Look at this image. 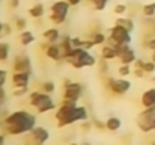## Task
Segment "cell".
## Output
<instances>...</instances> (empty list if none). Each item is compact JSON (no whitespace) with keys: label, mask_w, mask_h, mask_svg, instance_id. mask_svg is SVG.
Listing matches in <instances>:
<instances>
[{"label":"cell","mask_w":155,"mask_h":145,"mask_svg":"<svg viewBox=\"0 0 155 145\" xmlns=\"http://www.w3.org/2000/svg\"><path fill=\"white\" fill-rule=\"evenodd\" d=\"M36 127V116L29 110H15L3 118V129L11 136L30 133Z\"/></svg>","instance_id":"obj_1"},{"label":"cell","mask_w":155,"mask_h":145,"mask_svg":"<svg viewBox=\"0 0 155 145\" xmlns=\"http://www.w3.org/2000/svg\"><path fill=\"white\" fill-rule=\"evenodd\" d=\"M54 118L57 121V127L63 129L75 123L86 121L89 118V113L84 106H78L77 103H71V101H62V104L57 107L54 113Z\"/></svg>","instance_id":"obj_2"},{"label":"cell","mask_w":155,"mask_h":145,"mask_svg":"<svg viewBox=\"0 0 155 145\" xmlns=\"http://www.w3.org/2000/svg\"><path fill=\"white\" fill-rule=\"evenodd\" d=\"M29 103L32 107L36 109L38 113H47L53 109H56V103L53 100L51 94H47L44 91H32L29 94Z\"/></svg>","instance_id":"obj_3"},{"label":"cell","mask_w":155,"mask_h":145,"mask_svg":"<svg viewBox=\"0 0 155 145\" xmlns=\"http://www.w3.org/2000/svg\"><path fill=\"white\" fill-rule=\"evenodd\" d=\"M72 68L75 70H81V68H86V67H94L97 65V59L95 56L89 51V50H84V48H74V51L71 53V56L68 59H65Z\"/></svg>","instance_id":"obj_4"},{"label":"cell","mask_w":155,"mask_h":145,"mask_svg":"<svg viewBox=\"0 0 155 145\" xmlns=\"http://www.w3.org/2000/svg\"><path fill=\"white\" fill-rule=\"evenodd\" d=\"M69 8L71 5L66 0H56L53 2L50 6V21L54 24H62L66 21L68 14H69Z\"/></svg>","instance_id":"obj_5"},{"label":"cell","mask_w":155,"mask_h":145,"mask_svg":"<svg viewBox=\"0 0 155 145\" xmlns=\"http://www.w3.org/2000/svg\"><path fill=\"white\" fill-rule=\"evenodd\" d=\"M131 32L127 30L125 27L119 26V24H114L111 29H110V35L107 38V44L113 46V47H117V46H122V44H131Z\"/></svg>","instance_id":"obj_6"},{"label":"cell","mask_w":155,"mask_h":145,"mask_svg":"<svg viewBox=\"0 0 155 145\" xmlns=\"http://www.w3.org/2000/svg\"><path fill=\"white\" fill-rule=\"evenodd\" d=\"M83 94V85L78 82H72L69 79L63 80V94L62 101H71V103H78Z\"/></svg>","instance_id":"obj_7"},{"label":"cell","mask_w":155,"mask_h":145,"mask_svg":"<svg viewBox=\"0 0 155 145\" xmlns=\"http://www.w3.org/2000/svg\"><path fill=\"white\" fill-rule=\"evenodd\" d=\"M136 124H137V127L140 129V132H143V133L155 132V110L143 109V110L137 115Z\"/></svg>","instance_id":"obj_8"},{"label":"cell","mask_w":155,"mask_h":145,"mask_svg":"<svg viewBox=\"0 0 155 145\" xmlns=\"http://www.w3.org/2000/svg\"><path fill=\"white\" fill-rule=\"evenodd\" d=\"M105 88L114 94V95H125L131 89V82L127 80L125 77H107L105 79Z\"/></svg>","instance_id":"obj_9"},{"label":"cell","mask_w":155,"mask_h":145,"mask_svg":"<svg viewBox=\"0 0 155 145\" xmlns=\"http://www.w3.org/2000/svg\"><path fill=\"white\" fill-rule=\"evenodd\" d=\"M117 59L120 64L124 65H133L137 59V54H136V50L131 47L130 44H122V46H117Z\"/></svg>","instance_id":"obj_10"},{"label":"cell","mask_w":155,"mask_h":145,"mask_svg":"<svg viewBox=\"0 0 155 145\" xmlns=\"http://www.w3.org/2000/svg\"><path fill=\"white\" fill-rule=\"evenodd\" d=\"M12 70L14 73H32V60L27 54H17L12 62Z\"/></svg>","instance_id":"obj_11"},{"label":"cell","mask_w":155,"mask_h":145,"mask_svg":"<svg viewBox=\"0 0 155 145\" xmlns=\"http://www.w3.org/2000/svg\"><path fill=\"white\" fill-rule=\"evenodd\" d=\"M30 136H32V141L35 142V144H45L48 139H50V132L45 129V127H42V126H36L32 132H30Z\"/></svg>","instance_id":"obj_12"},{"label":"cell","mask_w":155,"mask_h":145,"mask_svg":"<svg viewBox=\"0 0 155 145\" xmlns=\"http://www.w3.org/2000/svg\"><path fill=\"white\" fill-rule=\"evenodd\" d=\"M32 73H12L11 82L14 88H29Z\"/></svg>","instance_id":"obj_13"},{"label":"cell","mask_w":155,"mask_h":145,"mask_svg":"<svg viewBox=\"0 0 155 145\" xmlns=\"http://www.w3.org/2000/svg\"><path fill=\"white\" fill-rule=\"evenodd\" d=\"M140 103L145 109H151V110H155V86L154 88H149L146 89L142 97H140Z\"/></svg>","instance_id":"obj_14"},{"label":"cell","mask_w":155,"mask_h":145,"mask_svg":"<svg viewBox=\"0 0 155 145\" xmlns=\"http://www.w3.org/2000/svg\"><path fill=\"white\" fill-rule=\"evenodd\" d=\"M59 46L62 48V54H63V59H68L71 56V53L74 51V46H72V36L69 35H63L60 38V43Z\"/></svg>","instance_id":"obj_15"},{"label":"cell","mask_w":155,"mask_h":145,"mask_svg":"<svg viewBox=\"0 0 155 145\" xmlns=\"http://www.w3.org/2000/svg\"><path fill=\"white\" fill-rule=\"evenodd\" d=\"M45 56L51 60H62L63 59V54H62V48L57 43H53V44H48L47 48L44 50Z\"/></svg>","instance_id":"obj_16"},{"label":"cell","mask_w":155,"mask_h":145,"mask_svg":"<svg viewBox=\"0 0 155 145\" xmlns=\"http://www.w3.org/2000/svg\"><path fill=\"white\" fill-rule=\"evenodd\" d=\"M42 38H44V41L53 44V43H57L62 36H60V32H59L57 27H50V29L42 32Z\"/></svg>","instance_id":"obj_17"},{"label":"cell","mask_w":155,"mask_h":145,"mask_svg":"<svg viewBox=\"0 0 155 145\" xmlns=\"http://www.w3.org/2000/svg\"><path fill=\"white\" fill-rule=\"evenodd\" d=\"M101 57L105 60H113V59H117V50L116 47L110 46V44H104L101 48Z\"/></svg>","instance_id":"obj_18"},{"label":"cell","mask_w":155,"mask_h":145,"mask_svg":"<svg viewBox=\"0 0 155 145\" xmlns=\"http://www.w3.org/2000/svg\"><path fill=\"white\" fill-rule=\"evenodd\" d=\"M44 14H45V6H44V3H41V2H38V3H35L33 6L29 8V15H30L32 18H35V20L42 18Z\"/></svg>","instance_id":"obj_19"},{"label":"cell","mask_w":155,"mask_h":145,"mask_svg":"<svg viewBox=\"0 0 155 145\" xmlns=\"http://www.w3.org/2000/svg\"><path fill=\"white\" fill-rule=\"evenodd\" d=\"M122 127V119L117 116H108L105 119V130L108 132H117Z\"/></svg>","instance_id":"obj_20"},{"label":"cell","mask_w":155,"mask_h":145,"mask_svg":"<svg viewBox=\"0 0 155 145\" xmlns=\"http://www.w3.org/2000/svg\"><path fill=\"white\" fill-rule=\"evenodd\" d=\"M20 43H21V46H24V47H27V46H30V44H33L35 43V40H36V36L33 35V32H30V30H23L21 33H20Z\"/></svg>","instance_id":"obj_21"},{"label":"cell","mask_w":155,"mask_h":145,"mask_svg":"<svg viewBox=\"0 0 155 145\" xmlns=\"http://www.w3.org/2000/svg\"><path fill=\"white\" fill-rule=\"evenodd\" d=\"M114 24H119V26H122V27H125L127 30H130V32H133L134 29H136V24H134V21H133V18H130V17H117V20H116V23Z\"/></svg>","instance_id":"obj_22"},{"label":"cell","mask_w":155,"mask_h":145,"mask_svg":"<svg viewBox=\"0 0 155 145\" xmlns=\"http://www.w3.org/2000/svg\"><path fill=\"white\" fill-rule=\"evenodd\" d=\"M94 43H95V46H104V44H107V35L103 33L101 30H97V32H94L91 36H89Z\"/></svg>","instance_id":"obj_23"},{"label":"cell","mask_w":155,"mask_h":145,"mask_svg":"<svg viewBox=\"0 0 155 145\" xmlns=\"http://www.w3.org/2000/svg\"><path fill=\"white\" fill-rule=\"evenodd\" d=\"M142 14L146 18H154L155 17V2L152 3H146L142 6Z\"/></svg>","instance_id":"obj_24"},{"label":"cell","mask_w":155,"mask_h":145,"mask_svg":"<svg viewBox=\"0 0 155 145\" xmlns=\"http://www.w3.org/2000/svg\"><path fill=\"white\" fill-rule=\"evenodd\" d=\"M9 51L11 47L8 43H0V62H6L9 59Z\"/></svg>","instance_id":"obj_25"},{"label":"cell","mask_w":155,"mask_h":145,"mask_svg":"<svg viewBox=\"0 0 155 145\" xmlns=\"http://www.w3.org/2000/svg\"><path fill=\"white\" fill-rule=\"evenodd\" d=\"M87 2L92 5V8L95 11H104L107 8V5H108L110 0H87Z\"/></svg>","instance_id":"obj_26"},{"label":"cell","mask_w":155,"mask_h":145,"mask_svg":"<svg viewBox=\"0 0 155 145\" xmlns=\"http://www.w3.org/2000/svg\"><path fill=\"white\" fill-rule=\"evenodd\" d=\"M14 24H15V29H18L20 32H23L27 27V20L24 17H15L14 18Z\"/></svg>","instance_id":"obj_27"},{"label":"cell","mask_w":155,"mask_h":145,"mask_svg":"<svg viewBox=\"0 0 155 145\" xmlns=\"http://www.w3.org/2000/svg\"><path fill=\"white\" fill-rule=\"evenodd\" d=\"M113 12H114L117 17H124V15L128 12V6H127L125 3H117V5H114Z\"/></svg>","instance_id":"obj_28"},{"label":"cell","mask_w":155,"mask_h":145,"mask_svg":"<svg viewBox=\"0 0 155 145\" xmlns=\"http://www.w3.org/2000/svg\"><path fill=\"white\" fill-rule=\"evenodd\" d=\"M41 91H44V92H47V94H53V92L56 91V85H54V82L47 80V82L41 83Z\"/></svg>","instance_id":"obj_29"},{"label":"cell","mask_w":155,"mask_h":145,"mask_svg":"<svg viewBox=\"0 0 155 145\" xmlns=\"http://www.w3.org/2000/svg\"><path fill=\"white\" fill-rule=\"evenodd\" d=\"M117 73H119V76H120V77H127V76H130V74L133 73L131 65H124V64H120V67H119Z\"/></svg>","instance_id":"obj_30"},{"label":"cell","mask_w":155,"mask_h":145,"mask_svg":"<svg viewBox=\"0 0 155 145\" xmlns=\"http://www.w3.org/2000/svg\"><path fill=\"white\" fill-rule=\"evenodd\" d=\"M143 70H145L146 74H152V73H155V62L154 60H145Z\"/></svg>","instance_id":"obj_31"},{"label":"cell","mask_w":155,"mask_h":145,"mask_svg":"<svg viewBox=\"0 0 155 145\" xmlns=\"http://www.w3.org/2000/svg\"><path fill=\"white\" fill-rule=\"evenodd\" d=\"M98 70H100V73L107 74L108 73V60H105V59L101 57V60L98 62Z\"/></svg>","instance_id":"obj_32"},{"label":"cell","mask_w":155,"mask_h":145,"mask_svg":"<svg viewBox=\"0 0 155 145\" xmlns=\"http://www.w3.org/2000/svg\"><path fill=\"white\" fill-rule=\"evenodd\" d=\"M27 92H29V88H14L12 95L14 97H24Z\"/></svg>","instance_id":"obj_33"},{"label":"cell","mask_w":155,"mask_h":145,"mask_svg":"<svg viewBox=\"0 0 155 145\" xmlns=\"http://www.w3.org/2000/svg\"><path fill=\"white\" fill-rule=\"evenodd\" d=\"M95 47V43L87 36L86 40H83V46H81V48H84V50H92V48Z\"/></svg>","instance_id":"obj_34"},{"label":"cell","mask_w":155,"mask_h":145,"mask_svg":"<svg viewBox=\"0 0 155 145\" xmlns=\"http://www.w3.org/2000/svg\"><path fill=\"white\" fill-rule=\"evenodd\" d=\"M6 80H8V71L0 68V86H5L6 85Z\"/></svg>","instance_id":"obj_35"},{"label":"cell","mask_w":155,"mask_h":145,"mask_svg":"<svg viewBox=\"0 0 155 145\" xmlns=\"http://www.w3.org/2000/svg\"><path fill=\"white\" fill-rule=\"evenodd\" d=\"M133 74H134L137 79H143V77L146 76V73H145L143 68H134V70H133Z\"/></svg>","instance_id":"obj_36"},{"label":"cell","mask_w":155,"mask_h":145,"mask_svg":"<svg viewBox=\"0 0 155 145\" xmlns=\"http://www.w3.org/2000/svg\"><path fill=\"white\" fill-rule=\"evenodd\" d=\"M145 47L148 50H155V36H151L148 41H145Z\"/></svg>","instance_id":"obj_37"},{"label":"cell","mask_w":155,"mask_h":145,"mask_svg":"<svg viewBox=\"0 0 155 145\" xmlns=\"http://www.w3.org/2000/svg\"><path fill=\"white\" fill-rule=\"evenodd\" d=\"M72 46H74V48H80L83 46V38H78V36L72 38Z\"/></svg>","instance_id":"obj_38"},{"label":"cell","mask_w":155,"mask_h":145,"mask_svg":"<svg viewBox=\"0 0 155 145\" xmlns=\"http://www.w3.org/2000/svg\"><path fill=\"white\" fill-rule=\"evenodd\" d=\"M5 100H6V91H5V86H0V107L5 104Z\"/></svg>","instance_id":"obj_39"},{"label":"cell","mask_w":155,"mask_h":145,"mask_svg":"<svg viewBox=\"0 0 155 145\" xmlns=\"http://www.w3.org/2000/svg\"><path fill=\"white\" fill-rule=\"evenodd\" d=\"M11 32H12V27H11V24L5 23V24H3V36H9V35H11Z\"/></svg>","instance_id":"obj_40"},{"label":"cell","mask_w":155,"mask_h":145,"mask_svg":"<svg viewBox=\"0 0 155 145\" xmlns=\"http://www.w3.org/2000/svg\"><path fill=\"white\" fill-rule=\"evenodd\" d=\"M92 124H94V127H97L98 130L105 129V121H98V119H95V121H92Z\"/></svg>","instance_id":"obj_41"},{"label":"cell","mask_w":155,"mask_h":145,"mask_svg":"<svg viewBox=\"0 0 155 145\" xmlns=\"http://www.w3.org/2000/svg\"><path fill=\"white\" fill-rule=\"evenodd\" d=\"M143 64H145L143 59H136V62H134V68H143Z\"/></svg>","instance_id":"obj_42"},{"label":"cell","mask_w":155,"mask_h":145,"mask_svg":"<svg viewBox=\"0 0 155 145\" xmlns=\"http://www.w3.org/2000/svg\"><path fill=\"white\" fill-rule=\"evenodd\" d=\"M9 6H11L12 9H17V8L20 6V0H9Z\"/></svg>","instance_id":"obj_43"},{"label":"cell","mask_w":155,"mask_h":145,"mask_svg":"<svg viewBox=\"0 0 155 145\" xmlns=\"http://www.w3.org/2000/svg\"><path fill=\"white\" fill-rule=\"evenodd\" d=\"M66 2H68L71 6H78V5H80L83 0H66Z\"/></svg>","instance_id":"obj_44"},{"label":"cell","mask_w":155,"mask_h":145,"mask_svg":"<svg viewBox=\"0 0 155 145\" xmlns=\"http://www.w3.org/2000/svg\"><path fill=\"white\" fill-rule=\"evenodd\" d=\"M6 138H5V135H0V145H6Z\"/></svg>","instance_id":"obj_45"},{"label":"cell","mask_w":155,"mask_h":145,"mask_svg":"<svg viewBox=\"0 0 155 145\" xmlns=\"http://www.w3.org/2000/svg\"><path fill=\"white\" fill-rule=\"evenodd\" d=\"M3 24H5V23H2V21H0V36L3 35Z\"/></svg>","instance_id":"obj_46"},{"label":"cell","mask_w":155,"mask_h":145,"mask_svg":"<svg viewBox=\"0 0 155 145\" xmlns=\"http://www.w3.org/2000/svg\"><path fill=\"white\" fill-rule=\"evenodd\" d=\"M151 60L155 62V50H152V54H151Z\"/></svg>","instance_id":"obj_47"},{"label":"cell","mask_w":155,"mask_h":145,"mask_svg":"<svg viewBox=\"0 0 155 145\" xmlns=\"http://www.w3.org/2000/svg\"><path fill=\"white\" fill-rule=\"evenodd\" d=\"M151 82H152V83H154V85H155V74H154V76H152V77H151Z\"/></svg>","instance_id":"obj_48"},{"label":"cell","mask_w":155,"mask_h":145,"mask_svg":"<svg viewBox=\"0 0 155 145\" xmlns=\"http://www.w3.org/2000/svg\"><path fill=\"white\" fill-rule=\"evenodd\" d=\"M68 145H78L77 142H71V144H68Z\"/></svg>","instance_id":"obj_49"},{"label":"cell","mask_w":155,"mask_h":145,"mask_svg":"<svg viewBox=\"0 0 155 145\" xmlns=\"http://www.w3.org/2000/svg\"><path fill=\"white\" fill-rule=\"evenodd\" d=\"M151 145H155V141H154V142H152V144H151Z\"/></svg>","instance_id":"obj_50"},{"label":"cell","mask_w":155,"mask_h":145,"mask_svg":"<svg viewBox=\"0 0 155 145\" xmlns=\"http://www.w3.org/2000/svg\"><path fill=\"white\" fill-rule=\"evenodd\" d=\"M83 145H91V144H83Z\"/></svg>","instance_id":"obj_51"},{"label":"cell","mask_w":155,"mask_h":145,"mask_svg":"<svg viewBox=\"0 0 155 145\" xmlns=\"http://www.w3.org/2000/svg\"><path fill=\"white\" fill-rule=\"evenodd\" d=\"M33 145H39V144H33Z\"/></svg>","instance_id":"obj_52"},{"label":"cell","mask_w":155,"mask_h":145,"mask_svg":"<svg viewBox=\"0 0 155 145\" xmlns=\"http://www.w3.org/2000/svg\"><path fill=\"white\" fill-rule=\"evenodd\" d=\"M0 2H2V0H0Z\"/></svg>","instance_id":"obj_53"}]
</instances>
